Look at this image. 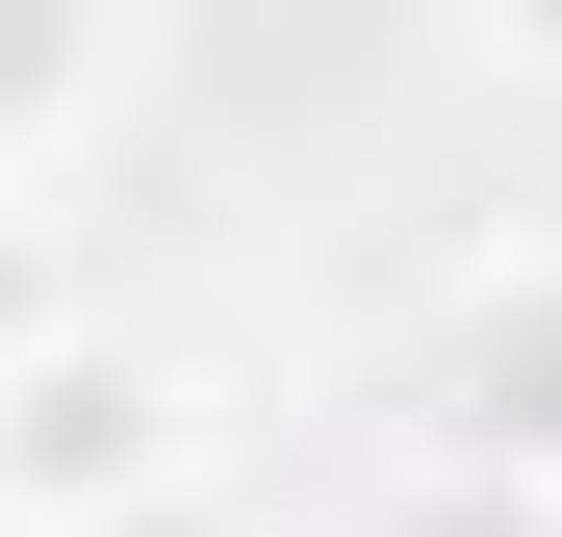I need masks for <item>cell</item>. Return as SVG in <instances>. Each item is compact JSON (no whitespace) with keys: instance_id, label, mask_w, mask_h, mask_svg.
Returning a JSON list of instances; mask_svg holds the SVG:
<instances>
[{"instance_id":"1","label":"cell","mask_w":562,"mask_h":537,"mask_svg":"<svg viewBox=\"0 0 562 537\" xmlns=\"http://www.w3.org/2000/svg\"><path fill=\"white\" fill-rule=\"evenodd\" d=\"M128 512H205V358H154V333L77 307L0 384V537H128Z\"/></svg>"},{"instance_id":"2","label":"cell","mask_w":562,"mask_h":537,"mask_svg":"<svg viewBox=\"0 0 562 537\" xmlns=\"http://www.w3.org/2000/svg\"><path fill=\"white\" fill-rule=\"evenodd\" d=\"M435 461L562 512V231H512V256L435 282Z\"/></svg>"},{"instance_id":"3","label":"cell","mask_w":562,"mask_h":537,"mask_svg":"<svg viewBox=\"0 0 562 537\" xmlns=\"http://www.w3.org/2000/svg\"><path fill=\"white\" fill-rule=\"evenodd\" d=\"M128 77H154V26H128V0H0V205L103 154V128H128Z\"/></svg>"},{"instance_id":"4","label":"cell","mask_w":562,"mask_h":537,"mask_svg":"<svg viewBox=\"0 0 562 537\" xmlns=\"http://www.w3.org/2000/svg\"><path fill=\"white\" fill-rule=\"evenodd\" d=\"M52 333H77V256H52V205H0V384H26Z\"/></svg>"},{"instance_id":"5","label":"cell","mask_w":562,"mask_h":537,"mask_svg":"<svg viewBox=\"0 0 562 537\" xmlns=\"http://www.w3.org/2000/svg\"><path fill=\"white\" fill-rule=\"evenodd\" d=\"M384 537H562V512H537V486H460V461H409V486H384Z\"/></svg>"},{"instance_id":"6","label":"cell","mask_w":562,"mask_h":537,"mask_svg":"<svg viewBox=\"0 0 562 537\" xmlns=\"http://www.w3.org/2000/svg\"><path fill=\"white\" fill-rule=\"evenodd\" d=\"M460 77H512V103H562V0H486V26H460Z\"/></svg>"},{"instance_id":"7","label":"cell","mask_w":562,"mask_h":537,"mask_svg":"<svg viewBox=\"0 0 562 537\" xmlns=\"http://www.w3.org/2000/svg\"><path fill=\"white\" fill-rule=\"evenodd\" d=\"M128 537H231V486H205V512H128Z\"/></svg>"}]
</instances>
